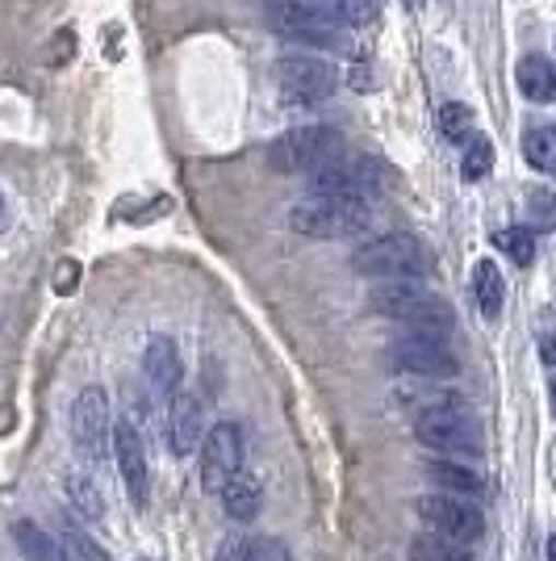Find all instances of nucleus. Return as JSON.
Returning a JSON list of instances; mask_svg holds the SVG:
<instances>
[{
    "instance_id": "nucleus-9",
    "label": "nucleus",
    "mask_w": 556,
    "mask_h": 561,
    "mask_svg": "<svg viewBox=\"0 0 556 561\" xmlns=\"http://www.w3.org/2000/svg\"><path fill=\"white\" fill-rule=\"evenodd\" d=\"M277 80L280 93L289 101H302V105H314V101H326L339 84V71L331 68L318 55H305V50H289L280 55L277 64Z\"/></svg>"
},
{
    "instance_id": "nucleus-14",
    "label": "nucleus",
    "mask_w": 556,
    "mask_h": 561,
    "mask_svg": "<svg viewBox=\"0 0 556 561\" xmlns=\"http://www.w3.org/2000/svg\"><path fill=\"white\" fill-rule=\"evenodd\" d=\"M201 432H206V411H201V398L197 394H181L172 398V407H167V448H172V457H193L197 445H201Z\"/></svg>"
},
{
    "instance_id": "nucleus-11",
    "label": "nucleus",
    "mask_w": 556,
    "mask_h": 561,
    "mask_svg": "<svg viewBox=\"0 0 556 561\" xmlns=\"http://www.w3.org/2000/svg\"><path fill=\"white\" fill-rule=\"evenodd\" d=\"M390 360H394V369H402V374L431 377V381H448V377L461 374V360L452 356L448 340L415 335V331H406L402 340L390 344Z\"/></svg>"
},
{
    "instance_id": "nucleus-20",
    "label": "nucleus",
    "mask_w": 556,
    "mask_h": 561,
    "mask_svg": "<svg viewBox=\"0 0 556 561\" xmlns=\"http://www.w3.org/2000/svg\"><path fill=\"white\" fill-rule=\"evenodd\" d=\"M473 294H477L482 314L494 323L502 314V302H507V285H502V273H498L494 260H477V268H473Z\"/></svg>"
},
{
    "instance_id": "nucleus-33",
    "label": "nucleus",
    "mask_w": 556,
    "mask_h": 561,
    "mask_svg": "<svg viewBox=\"0 0 556 561\" xmlns=\"http://www.w3.org/2000/svg\"><path fill=\"white\" fill-rule=\"evenodd\" d=\"M548 561H556V533L548 537Z\"/></svg>"
},
{
    "instance_id": "nucleus-4",
    "label": "nucleus",
    "mask_w": 556,
    "mask_h": 561,
    "mask_svg": "<svg viewBox=\"0 0 556 561\" xmlns=\"http://www.w3.org/2000/svg\"><path fill=\"white\" fill-rule=\"evenodd\" d=\"M339 156H344V135L331 126H302L268 147V160L277 172H305V176L331 168Z\"/></svg>"
},
{
    "instance_id": "nucleus-8",
    "label": "nucleus",
    "mask_w": 556,
    "mask_h": 561,
    "mask_svg": "<svg viewBox=\"0 0 556 561\" xmlns=\"http://www.w3.org/2000/svg\"><path fill=\"white\" fill-rule=\"evenodd\" d=\"M117 423L109 415V398L101 386H84L76 407H71V440L76 448L89 457V461H101L109 448H114Z\"/></svg>"
},
{
    "instance_id": "nucleus-29",
    "label": "nucleus",
    "mask_w": 556,
    "mask_h": 561,
    "mask_svg": "<svg viewBox=\"0 0 556 561\" xmlns=\"http://www.w3.org/2000/svg\"><path fill=\"white\" fill-rule=\"evenodd\" d=\"M473 126H477V122H473V110L461 105V101H448V105L440 110V130L452 142H473L468 139V135H473Z\"/></svg>"
},
{
    "instance_id": "nucleus-28",
    "label": "nucleus",
    "mask_w": 556,
    "mask_h": 561,
    "mask_svg": "<svg viewBox=\"0 0 556 561\" xmlns=\"http://www.w3.org/2000/svg\"><path fill=\"white\" fill-rule=\"evenodd\" d=\"M528 227H532L535 234L556 231V197L548 188H532V193H528Z\"/></svg>"
},
{
    "instance_id": "nucleus-5",
    "label": "nucleus",
    "mask_w": 556,
    "mask_h": 561,
    "mask_svg": "<svg viewBox=\"0 0 556 561\" xmlns=\"http://www.w3.org/2000/svg\"><path fill=\"white\" fill-rule=\"evenodd\" d=\"M418 519L427 524V533H436L443 540H456V545H477L486 537V515L473 499H461V494H422L415 503Z\"/></svg>"
},
{
    "instance_id": "nucleus-12",
    "label": "nucleus",
    "mask_w": 556,
    "mask_h": 561,
    "mask_svg": "<svg viewBox=\"0 0 556 561\" xmlns=\"http://www.w3.org/2000/svg\"><path fill=\"white\" fill-rule=\"evenodd\" d=\"M277 25L289 34V38H302V43H310V47H323V50H351V38L344 25L326 22V18H318V13H310V9H302V4H280L277 9Z\"/></svg>"
},
{
    "instance_id": "nucleus-22",
    "label": "nucleus",
    "mask_w": 556,
    "mask_h": 561,
    "mask_svg": "<svg viewBox=\"0 0 556 561\" xmlns=\"http://www.w3.org/2000/svg\"><path fill=\"white\" fill-rule=\"evenodd\" d=\"M523 160L544 172V176H556V130L553 126H532L523 135Z\"/></svg>"
},
{
    "instance_id": "nucleus-3",
    "label": "nucleus",
    "mask_w": 556,
    "mask_h": 561,
    "mask_svg": "<svg viewBox=\"0 0 556 561\" xmlns=\"http://www.w3.org/2000/svg\"><path fill=\"white\" fill-rule=\"evenodd\" d=\"M372 202H339V197H305L289 210V227L310 239H348L369 231Z\"/></svg>"
},
{
    "instance_id": "nucleus-18",
    "label": "nucleus",
    "mask_w": 556,
    "mask_h": 561,
    "mask_svg": "<svg viewBox=\"0 0 556 561\" xmlns=\"http://www.w3.org/2000/svg\"><path fill=\"white\" fill-rule=\"evenodd\" d=\"M218 499H222V507H227V515H231L234 524H252L255 515H259V507H264V491H259V482H255L252 473H239Z\"/></svg>"
},
{
    "instance_id": "nucleus-31",
    "label": "nucleus",
    "mask_w": 556,
    "mask_h": 561,
    "mask_svg": "<svg viewBox=\"0 0 556 561\" xmlns=\"http://www.w3.org/2000/svg\"><path fill=\"white\" fill-rule=\"evenodd\" d=\"M540 356H544V365H556V328L540 335Z\"/></svg>"
},
{
    "instance_id": "nucleus-19",
    "label": "nucleus",
    "mask_w": 556,
    "mask_h": 561,
    "mask_svg": "<svg viewBox=\"0 0 556 561\" xmlns=\"http://www.w3.org/2000/svg\"><path fill=\"white\" fill-rule=\"evenodd\" d=\"M13 540L30 561H71V553L63 549V540H55L50 533H43L34 519H18L13 524Z\"/></svg>"
},
{
    "instance_id": "nucleus-16",
    "label": "nucleus",
    "mask_w": 556,
    "mask_h": 561,
    "mask_svg": "<svg viewBox=\"0 0 556 561\" xmlns=\"http://www.w3.org/2000/svg\"><path fill=\"white\" fill-rule=\"evenodd\" d=\"M514 80H519V93L528 101H553L556 96V68L544 59V55H523L519 68H514Z\"/></svg>"
},
{
    "instance_id": "nucleus-7",
    "label": "nucleus",
    "mask_w": 556,
    "mask_h": 561,
    "mask_svg": "<svg viewBox=\"0 0 556 561\" xmlns=\"http://www.w3.org/2000/svg\"><path fill=\"white\" fill-rule=\"evenodd\" d=\"M415 436L422 448L431 453H448V457H482V432L473 415L456 407H440V411H427L415 420Z\"/></svg>"
},
{
    "instance_id": "nucleus-24",
    "label": "nucleus",
    "mask_w": 556,
    "mask_h": 561,
    "mask_svg": "<svg viewBox=\"0 0 556 561\" xmlns=\"http://www.w3.org/2000/svg\"><path fill=\"white\" fill-rule=\"evenodd\" d=\"M410 561H473V553H468V545L422 533V537L410 540Z\"/></svg>"
},
{
    "instance_id": "nucleus-15",
    "label": "nucleus",
    "mask_w": 556,
    "mask_h": 561,
    "mask_svg": "<svg viewBox=\"0 0 556 561\" xmlns=\"http://www.w3.org/2000/svg\"><path fill=\"white\" fill-rule=\"evenodd\" d=\"M142 374H147V381H151V390L155 394H181V352H176V344L172 340H151L147 344V352H142Z\"/></svg>"
},
{
    "instance_id": "nucleus-21",
    "label": "nucleus",
    "mask_w": 556,
    "mask_h": 561,
    "mask_svg": "<svg viewBox=\"0 0 556 561\" xmlns=\"http://www.w3.org/2000/svg\"><path fill=\"white\" fill-rule=\"evenodd\" d=\"M427 473L436 478V486L443 494H461V499H477V494L486 491V482H482V473H473L468 466H456V461H431Z\"/></svg>"
},
{
    "instance_id": "nucleus-27",
    "label": "nucleus",
    "mask_w": 556,
    "mask_h": 561,
    "mask_svg": "<svg viewBox=\"0 0 556 561\" xmlns=\"http://www.w3.org/2000/svg\"><path fill=\"white\" fill-rule=\"evenodd\" d=\"M489 168H494V142L489 139H477L464 147V160H461V176L473 185V181H486L489 176Z\"/></svg>"
},
{
    "instance_id": "nucleus-13",
    "label": "nucleus",
    "mask_w": 556,
    "mask_h": 561,
    "mask_svg": "<svg viewBox=\"0 0 556 561\" xmlns=\"http://www.w3.org/2000/svg\"><path fill=\"white\" fill-rule=\"evenodd\" d=\"M114 457H117V469H121V482H126L130 503L142 507V503H147V486H151V473H147V448H142V436H139V427H135V420H117Z\"/></svg>"
},
{
    "instance_id": "nucleus-25",
    "label": "nucleus",
    "mask_w": 556,
    "mask_h": 561,
    "mask_svg": "<svg viewBox=\"0 0 556 561\" xmlns=\"http://www.w3.org/2000/svg\"><path fill=\"white\" fill-rule=\"evenodd\" d=\"M59 540H63V549L71 553V561H109V553L96 545L80 524H71V519H63V528H59Z\"/></svg>"
},
{
    "instance_id": "nucleus-1",
    "label": "nucleus",
    "mask_w": 556,
    "mask_h": 561,
    "mask_svg": "<svg viewBox=\"0 0 556 561\" xmlns=\"http://www.w3.org/2000/svg\"><path fill=\"white\" fill-rule=\"evenodd\" d=\"M369 306L394 323H406V331H415V335L448 340V331H452V306L436 298L422 280H381L369 294Z\"/></svg>"
},
{
    "instance_id": "nucleus-17",
    "label": "nucleus",
    "mask_w": 556,
    "mask_h": 561,
    "mask_svg": "<svg viewBox=\"0 0 556 561\" xmlns=\"http://www.w3.org/2000/svg\"><path fill=\"white\" fill-rule=\"evenodd\" d=\"M289 4H302L310 13H318L335 25H369L377 18V0H289Z\"/></svg>"
},
{
    "instance_id": "nucleus-10",
    "label": "nucleus",
    "mask_w": 556,
    "mask_h": 561,
    "mask_svg": "<svg viewBox=\"0 0 556 561\" xmlns=\"http://www.w3.org/2000/svg\"><path fill=\"white\" fill-rule=\"evenodd\" d=\"M243 473V427L231 420L213 423L201 445V486L222 494Z\"/></svg>"
},
{
    "instance_id": "nucleus-23",
    "label": "nucleus",
    "mask_w": 556,
    "mask_h": 561,
    "mask_svg": "<svg viewBox=\"0 0 556 561\" xmlns=\"http://www.w3.org/2000/svg\"><path fill=\"white\" fill-rule=\"evenodd\" d=\"M63 486H68V499L76 503V512L84 515V519H101V515H105V499H101V486L93 482V473L71 469Z\"/></svg>"
},
{
    "instance_id": "nucleus-2",
    "label": "nucleus",
    "mask_w": 556,
    "mask_h": 561,
    "mask_svg": "<svg viewBox=\"0 0 556 561\" xmlns=\"http://www.w3.org/2000/svg\"><path fill=\"white\" fill-rule=\"evenodd\" d=\"M351 268L372 280H422L431 273V252L415 234H377L364 248H356Z\"/></svg>"
},
{
    "instance_id": "nucleus-35",
    "label": "nucleus",
    "mask_w": 556,
    "mask_h": 561,
    "mask_svg": "<svg viewBox=\"0 0 556 561\" xmlns=\"http://www.w3.org/2000/svg\"><path fill=\"white\" fill-rule=\"evenodd\" d=\"M135 561H142V558H135Z\"/></svg>"
},
{
    "instance_id": "nucleus-26",
    "label": "nucleus",
    "mask_w": 556,
    "mask_h": 561,
    "mask_svg": "<svg viewBox=\"0 0 556 561\" xmlns=\"http://www.w3.org/2000/svg\"><path fill=\"white\" fill-rule=\"evenodd\" d=\"M494 243H498L514 264H532L535 260V231L532 227H502V231L494 234Z\"/></svg>"
},
{
    "instance_id": "nucleus-34",
    "label": "nucleus",
    "mask_w": 556,
    "mask_h": 561,
    "mask_svg": "<svg viewBox=\"0 0 556 561\" xmlns=\"http://www.w3.org/2000/svg\"><path fill=\"white\" fill-rule=\"evenodd\" d=\"M548 390H553V411H556V377H553V386H548Z\"/></svg>"
},
{
    "instance_id": "nucleus-6",
    "label": "nucleus",
    "mask_w": 556,
    "mask_h": 561,
    "mask_svg": "<svg viewBox=\"0 0 556 561\" xmlns=\"http://www.w3.org/2000/svg\"><path fill=\"white\" fill-rule=\"evenodd\" d=\"M385 188V172L369 156H339L331 168L310 176V197H339V202H372Z\"/></svg>"
},
{
    "instance_id": "nucleus-32",
    "label": "nucleus",
    "mask_w": 556,
    "mask_h": 561,
    "mask_svg": "<svg viewBox=\"0 0 556 561\" xmlns=\"http://www.w3.org/2000/svg\"><path fill=\"white\" fill-rule=\"evenodd\" d=\"M76 273H80L76 264H63L59 277H55V289H59V294H71V289H76Z\"/></svg>"
},
{
    "instance_id": "nucleus-30",
    "label": "nucleus",
    "mask_w": 556,
    "mask_h": 561,
    "mask_svg": "<svg viewBox=\"0 0 556 561\" xmlns=\"http://www.w3.org/2000/svg\"><path fill=\"white\" fill-rule=\"evenodd\" d=\"M247 561H293V553L280 537H252L247 540Z\"/></svg>"
}]
</instances>
